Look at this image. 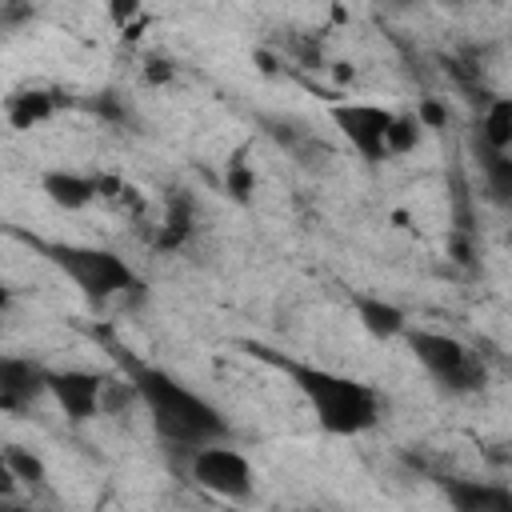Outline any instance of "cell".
<instances>
[{"label": "cell", "mask_w": 512, "mask_h": 512, "mask_svg": "<svg viewBox=\"0 0 512 512\" xmlns=\"http://www.w3.org/2000/svg\"><path fill=\"white\" fill-rule=\"evenodd\" d=\"M128 380L140 392L144 412L152 416V428L160 440H168L172 448H200L212 440H228V424L220 416L216 404H208L200 392H192L188 384H180L172 372L152 368V364H128Z\"/></svg>", "instance_id": "6da1fadb"}, {"label": "cell", "mask_w": 512, "mask_h": 512, "mask_svg": "<svg viewBox=\"0 0 512 512\" xmlns=\"http://www.w3.org/2000/svg\"><path fill=\"white\" fill-rule=\"evenodd\" d=\"M256 356H264L268 364H276L300 388V396L308 400L316 424L328 436H360V432L376 428V420H380V396L364 380L344 376V372H332V368H316V364H304V360H288V356H280L272 348H256Z\"/></svg>", "instance_id": "7a4b0ae2"}, {"label": "cell", "mask_w": 512, "mask_h": 512, "mask_svg": "<svg viewBox=\"0 0 512 512\" xmlns=\"http://www.w3.org/2000/svg\"><path fill=\"white\" fill-rule=\"evenodd\" d=\"M48 260L80 288V296L96 308L108 304H128V296H144V280L136 276V268L108 252V248H92V244H44Z\"/></svg>", "instance_id": "3957f363"}, {"label": "cell", "mask_w": 512, "mask_h": 512, "mask_svg": "<svg viewBox=\"0 0 512 512\" xmlns=\"http://www.w3.org/2000/svg\"><path fill=\"white\" fill-rule=\"evenodd\" d=\"M412 356L420 360V368L448 392H480L488 380V368L480 360V352H472L464 340L448 336V332H432V328H408L404 332Z\"/></svg>", "instance_id": "277c9868"}, {"label": "cell", "mask_w": 512, "mask_h": 512, "mask_svg": "<svg viewBox=\"0 0 512 512\" xmlns=\"http://www.w3.org/2000/svg\"><path fill=\"white\" fill-rule=\"evenodd\" d=\"M188 476L196 488L220 496V500H248L256 488V472L252 460L232 448L228 440H212L188 452Z\"/></svg>", "instance_id": "5b68a950"}, {"label": "cell", "mask_w": 512, "mask_h": 512, "mask_svg": "<svg viewBox=\"0 0 512 512\" xmlns=\"http://www.w3.org/2000/svg\"><path fill=\"white\" fill-rule=\"evenodd\" d=\"M392 116H396V108H384V104H376V100H332L328 104V120H332V128L348 140V148L360 156V160H368V164H380V160H388V144H384V136H388V124H392Z\"/></svg>", "instance_id": "8992f818"}, {"label": "cell", "mask_w": 512, "mask_h": 512, "mask_svg": "<svg viewBox=\"0 0 512 512\" xmlns=\"http://www.w3.org/2000/svg\"><path fill=\"white\" fill-rule=\"evenodd\" d=\"M104 376L88 368H56L48 372V396L60 404V412L72 424H84L104 412Z\"/></svg>", "instance_id": "52a82bcc"}, {"label": "cell", "mask_w": 512, "mask_h": 512, "mask_svg": "<svg viewBox=\"0 0 512 512\" xmlns=\"http://www.w3.org/2000/svg\"><path fill=\"white\" fill-rule=\"evenodd\" d=\"M40 392H48V372L24 356H4L0 360V408L4 412H24Z\"/></svg>", "instance_id": "ba28073f"}, {"label": "cell", "mask_w": 512, "mask_h": 512, "mask_svg": "<svg viewBox=\"0 0 512 512\" xmlns=\"http://www.w3.org/2000/svg\"><path fill=\"white\" fill-rule=\"evenodd\" d=\"M40 192L48 196V204L64 212H84L100 200V176H88L76 168H48L40 176Z\"/></svg>", "instance_id": "9c48e42d"}, {"label": "cell", "mask_w": 512, "mask_h": 512, "mask_svg": "<svg viewBox=\"0 0 512 512\" xmlns=\"http://www.w3.org/2000/svg\"><path fill=\"white\" fill-rule=\"evenodd\" d=\"M444 496L456 512H512V484L492 480H444Z\"/></svg>", "instance_id": "30bf717a"}, {"label": "cell", "mask_w": 512, "mask_h": 512, "mask_svg": "<svg viewBox=\"0 0 512 512\" xmlns=\"http://www.w3.org/2000/svg\"><path fill=\"white\" fill-rule=\"evenodd\" d=\"M356 320L372 340H396L408 332V312L384 296H356Z\"/></svg>", "instance_id": "8fae6325"}, {"label": "cell", "mask_w": 512, "mask_h": 512, "mask_svg": "<svg viewBox=\"0 0 512 512\" xmlns=\"http://www.w3.org/2000/svg\"><path fill=\"white\" fill-rule=\"evenodd\" d=\"M476 168L484 176V192L496 200V204H512V148H488V144H476Z\"/></svg>", "instance_id": "7c38bea8"}, {"label": "cell", "mask_w": 512, "mask_h": 512, "mask_svg": "<svg viewBox=\"0 0 512 512\" xmlns=\"http://www.w3.org/2000/svg\"><path fill=\"white\" fill-rule=\"evenodd\" d=\"M4 116L16 132H32L40 124H48L56 116V96L52 92H20V96H8L4 104Z\"/></svg>", "instance_id": "4fadbf2b"}, {"label": "cell", "mask_w": 512, "mask_h": 512, "mask_svg": "<svg viewBox=\"0 0 512 512\" xmlns=\"http://www.w3.org/2000/svg\"><path fill=\"white\" fill-rule=\"evenodd\" d=\"M480 144L488 148H512V96H492L480 116Z\"/></svg>", "instance_id": "5bb4252c"}, {"label": "cell", "mask_w": 512, "mask_h": 512, "mask_svg": "<svg viewBox=\"0 0 512 512\" xmlns=\"http://www.w3.org/2000/svg\"><path fill=\"white\" fill-rule=\"evenodd\" d=\"M420 136H424L420 116H416V112H396L392 124H388V136H384L388 156H408V152H416V148H420Z\"/></svg>", "instance_id": "9a60e30c"}, {"label": "cell", "mask_w": 512, "mask_h": 512, "mask_svg": "<svg viewBox=\"0 0 512 512\" xmlns=\"http://www.w3.org/2000/svg\"><path fill=\"white\" fill-rule=\"evenodd\" d=\"M0 464L20 480V484H44L48 480V468H44V460L36 456V452H28V448H20V444H8L4 452H0Z\"/></svg>", "instance_id": "2e32d148"}, {"label": "cell", "mask_w": 512, "mask_h": 512, "mask_svg": "<svg viewBox=\"0 0 512 512\" xmlns=\"http://www.w3.org/2000/svg\"><path fill=\"white\" fill-rule=\"evenodd\" d=\"M188 236H192V208L176 200V204L164 212V224L156 228V248H168V252H172V248H180Z\"/></svg>", "instance_id": "e0dca14e"}, {"label": "cell", "mask_w": 512, "mask_h": 512, "mask_svg": "<svg viewBox=\"0 0 512 512\" xmlns=\"http://www.w3.org/2000/svg\"><path fill=\"white\" fill-rule=\"evenodd\" d=\"M224 188L232 192V200H248L256 192V172L244 160H232L228 164V176H224Z\"/></svg>", "instance_id": "ac0fdd59"}, {"label": "cell", "mask_w": 512, "mask_h": 512, "mask_svg": "<svg viewBox=\"0 0 512 512\" xmlns=\"http://www.w3.org/2000/svg\"><path fill=\"white\" fill-rule=\"evenodd\" d=\"M416 116H420L424 128H444V124H448V108H444L440 100H432V96H424V100L416 104Z\"/></svg>", "instance_id": "d6986e66"}, {"label": "cell", "mask_w": 512, "mask_h": 512, "mask_svg": "<svg viewBox=\"0 0 512 512\" xmlns=\"http://www.w3.org/2000/svg\"><path fill=\"white\" fill-rule=\"evenodd\" d=\"M172 76H176V64H172V60H160V56H156V60L144 64V84H152V88L168 84Z\"/></svg>", "instance_id": "ffe728a7"}, {"label": "cell", "mask_w": 512, "mask_h": 512, "mask_svg": "<svg viewBox=\"0 0 512 512\" xmlns=\"http://www.w3.org/2000/svg\"><path fill=\"white\" fill-rule=\"evenodd\" d=\"M112 20L120 28H128L132 20H140V0H112Z\"/></svg>", "instance_id": "44dd1931"}]
</instances>
